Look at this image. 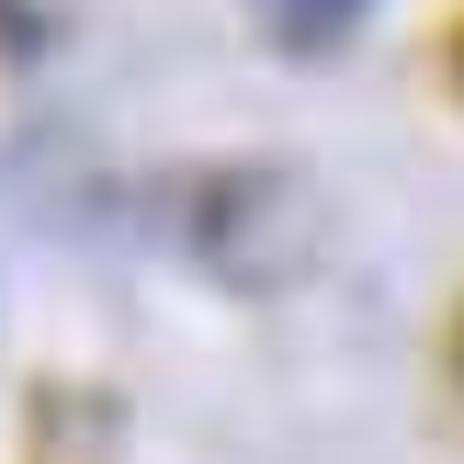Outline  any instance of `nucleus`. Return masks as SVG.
Instances as JSON below:
<instances>
[{
    "label": "nucleus",
    "instance_id": "obj_1",
    "mask_svg": "<svg viewBox=\"0 0 464 464\" xmlns=\"http://www.w3.org/2000/svg\"><path fill=\"white\" fill-rule=\"evenodd\" d=\"M352 12H362V0H272V34H284L295 57H317V45H340Z\"/></svg>",
    "mask_w": 464,
    "mask_h": 464
},
{
    "label": "nucleus",
    "instance_id": "obj_2",
    "mask_svg": "<svg viewBox=\"0 0 464 464\" xmlns=\"http://www.w3.org/2000/svg\"><path fill=\"white\" fill-rule=\"evenodd\" d=\"M45 23H57L45 0H0V57H34V45H45Z\"/></svg>",
    "mask_w": 464,
    "mask_h": 464
}]
</instances>
